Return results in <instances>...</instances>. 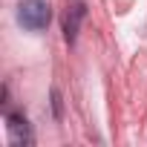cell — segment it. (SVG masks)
<instances>
[{"label": "cell", "mask_w": 147, "mask_h": 147, "mask_svg": "<svg viewBox=\"0 0 147 147\" xmlns=\"http://www.w3.org/2000/svg\"><path fill=\"white\" fill-rule=\"evenodd\" d=\"M52 20V6L46 0H20L18 3V23L29 32H43Z\"/></svg>", "instance_id": "6da1fadb"}, {"label": "cell", "mask_w": 147, "mask_h": 147, "mask_svg": "<svg viewBox=\"0 0 147 147\" xmlns=\"http://www.w3.org/2000/svg\"><path fill=\"white\" fill-rule=\"evenodd\" d=\"M84 15H87V6L81 3V0H66V9H63V38H66L69 46L75 43V38H78Z\"/></svg>", "instance_id": "7a4b0ae2"}, {"label": "cell", "mask_w": 147, "mask_h": 147, "mask_svg": "<svg viewBox=\"0 0 147 147\" xmlns=\"http://www.w3.org/2000/svg\"><path fill=\"white\" fill-rule=\"evenodd\" d=\"M6 127H9V136L15 144H32V130H29V121L18 113H9L6 115Z\"/></svg>", "instance_id": "3957f363"}, {"label": "cell", "mask_w": 147, "mask_h": 147, "mask_svg": "<svg viewBox=\"0 0 147 147\" xmlns=\"http://www.w3.org/2000/svg\"><path fill=\"white\" fill-rule=\"evenodd\" d=\"M52 107H55V115H61V95H58V90L52 92Z\"/></svg>", "instance_id": "277c9868"}]
</instances>
